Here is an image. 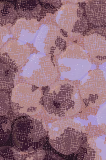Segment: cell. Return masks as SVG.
<instances>
[{"instance_id":"cell-1","label":"cell","mask_w":106,"mask_h":160,"mask_svg":"<svg viewBox=\"0 0 106 160\" xmlns=\"http://www.w3.org/2000/svg\"><path fill=\"white\" fill-rule=\"evenodd\" d=\"M11 135L13 143L16 148L23 152H30L45 143L46 132L38 119L24 117L14 122Z\"/></svg>"},{"instance_id":"cell-2","label":"cell","mask_w":106,"mask_h":160,"mask_svg":"<svg viewBox=\"0 0 106 160\" xmlns=\"http://www.w3.org/2000/svg\"><path fill=\"white\" fill-rule=\"evenodd\" d=\"M45 107L48 112L60 117L76 114L81 107V100L76 87L66 82L59 84L44 97Z\"/></svg>"},{"instance_id":"cell-3","label":"cell","mask_w":106,"mask_h":160,"mask_svg":"<svg viewBox=\"0 0 106 160\" xmlns=\"http://www.w3.org/2000/svg\"><path fill=\"white\" fill-rule=\"evenodd\" d=\"M81 96L85 103L98 106L106 102V72L95 70L88 75L80 86Z\"/></svg>"},{"instance_id":"cell-4","label":"cell","mask_w":106,"mask_h":160,"mask_svg":"<svg viewBox=\"0 0 106 160\" xmlns=\"http://www.w3.org/2000/svg\"><path fill=\"white\" fill-rule=\"evenodd\" d=\"M86 135L74 128L67 127L60 136L55 139L50 140L53 148L60 153L68 155L75 152L84 143Z\"/></svg>"},{"instance_id":"cell-5","label":"cell","mask_w":106,"mask_h":160,"mask_svg":"<svg viewBox=\"0 0 106 160\" xmlns=\"http://www.w3.org/2000/svg\"><path fill=\"white\" fill-rule=\"evenodd\" d=\"M87 34L84 39L86 50L98 60H106V28H96Z\"/></svg>"},{"instance_id":"cell-6","label":"cell","mask_w":106,"mask_h":160,"mask_svg":"<svg viewBox=\"0 0 106 160\" xmlns=\"http://www.w3.org/2000/svg\"><path fill=\"white\" fill-rule=\"evenodd\" d=\"M39 67L33 71L29 80L32 83L38 86L49 85L54 81L57 77V70L50 58L41 57L38 62Z\"/></svg>"},{"instance_id":"cell-7","label":"cell","mask_w":106,"mask_h":160,"mask_svg":"<svg viewBox=\"0 0 106 160\" xmlns=\"http://www.w3.org/2000/svg\"><path fill=\"white\" fill-rule=\"evenodd\" d=\"M84 14L83 10L79 6L65 4L58 10L56 21L62 29L67 32H71L78 20Z\"/></svg>"},{"instance_id":"cell-8","label":"cell","mask_w":106,"mask_h":160,"mask_svg":"<svg viewBox=\"0 0 106 160\" xmlns=\"http://www.w3.org/2000/svg\"><path fill=\"white\" fill-rule=\"evenodd\" d=\"M62 59V72L67 78L76 79L81 78L88 71L90 63L87 58L77 57H63Z\"/></svg>"},{"instance_id":"cell-9","label":"cell","mask_w":106,"mask_h":160,"mask_svg":"<svg viewBox=\"0 0 106 160\" xmlns=\"http://www.w3.org/2000/svg\"><path fill=\"white\" fill-rule=\"evenodd\" d=\"M85 14L95 28H106V0H88Z\"/></svg>"},{"instance_id":"cell-10","label":"cell","mask_w":106,"mask_h":160,"mask_svg":"<svg viewBox=\"0 0 106 160\" xmlns=\"http://www.w3.org/2000/svg\"><path fill=\"white\" fill-rule=\"evenodd\" d=\"M39 28V23L34 19L18 20L11 29L15 37L25 42H30L34 38Z\"/></svg>"},{"instance_id":"cell-11","label":"cell","mask_w":106,"mask_h":160,"mask_svg":"<svg viewBox=\"0 0 106 160\" xmlns=\"http://www.w3.org/2000/svg\"><path fill=\"white\" fill-rule=\"evenodd\" d=\"M3 51L15 62L17 66L23 64L30 55V49L26 44L12 42L6 45Z\"/></svg>"},{"instance_id":"cell-12","label":"cell","mask_w":106,"mask_h":160,"mask_svg":"<svg viewBox=\"0 0 106 160\" xmlns=\"http://www.w3.org/2000/svg\"><path fill=\"white\" fill-rule=\"evenodd\" d=\"M17 8L20 14L26 18L35 19L40 16L41 7L38 0H18Z\"/></svg>"},{"instance_id":"cell-13","label":"cell","mask_w":106,"mask_h":160,"mask_svg":"<svg viewBox=\"0 0 106 160\" xmlns=\"http://www.w3.org/2000/svg\"><path fill=\"white\" fill-rule=\"evenodd\" d=\"M1 89L8 90L13 86L16 71L1 61Z\"/></svg>"},{"instance_id":"cell-14","label":"cell","mask_w":106,"mask_h":160,"mask_svg":"<svg viewBox=\"0 0 106 160\" xmlns=\"http://www.w3.org/2000/svg\"><path fill=\"white\" fill-rule=\"evenodd\" d=\"M0 5L1 25H6L12 23L17 15L14 7L11 3L6 2H1Z\"/></svg>"},{"instance_id":"cell-15","label":"cell","mask_w":106,"mask_h":160,"mask_svg":"<svg viewBox=\"0 0 106 160\" xmlns=\"http://www.w3.org/2000/svg\"><path fill=\"white\" fill-rule=\"evenodd\" d=\"M12 125L10 120L1 116V144L7 143L12 134Z\"/></svg>"},{"instance_id":"cell-16","label":"cell","mask_w":106,"mask_h":160,"mask_svg":"<svg viewBox=\"0 0 106 160\" xmlns=\"http://www.w3.org/2000/svg\"><path fill=\"white\" fill-rule=\"evenodd\" d=\"M49 30L45 38V50L48 51L49 48L51 47V45L55 43L56 40L58 37V34L59 32V28L54 26H51L48 27Z\"/></svg>"},{"instance_id":"cell-17","label":"cell","mask_w":106,"mask_h":160,"mask_svg":"<svg viewBox=\"0 0 106 160\" xmlns=\"http://www.w3.org/2000/svg\"><path fill=\"white\" fill-rule=\"evenodd\" d=\"M48 27L45 26L41 29L36 40V47L39 51H43L45 48V40L48 32Z\"/></svg>"},{"instance_id":"cell-18","label":"cell","mask_w":106,"mask_h":160,"mask_svg":"<svg viewBox=\"0 0 106 160\" xmlns=\"http://www.w3.org/2000/svg\"><path fill=\"white\" fill-rule=\"evenodd\" d=\"M9 99L7 94L4 92H1V116L5 115L10 109Z\"/></svg>"},{"instance_id":"cell-19","label":"cell","mask_w":106,"mask_h":160,"mask_svg":"<svg viewBox=\"0 0 106 160\" xmlns=\"http://www.w3.org/2000/svg\"><path fill=\"white\" fill-rule=\"evenodd\" d=\"M1 61L13 69L16 72H17V68L18 66L16 65L15 62L11 59V57L7 53L4 52L1 55Z\"/></svg>"},{"instance_id":"cell-20","label":"cell","mask_w":106,"mask_h":160,"mask_svg":"<svg viewBox=\"0 0 106 160\" xmlns=\"http://www.w3.org/2000/svg\"><path fill=\"white\" fill-rule=\"evenodd\" d=\"M97 118L99 124L106 126V104L99 111Z\"/></svg>"},{"instance_id":"cell-21","label":"cell","mask_w":106,"mask_h":160,"mask_svg":"<svg viewBox=\"0 0 106 160\" xmlns=\"http://www.w3.org/2000/svg\"><path fill=\"white\" fill-rule=\"evenodd\" d=\"M46 7L57 8L61 5L63 0H40Z\"/></svg>"},{"instance_id":"cell-22","label":"cell","mask_w":106,"mask_h":160,"mask_svg":"<svg viewBox=\"0 0 106 160\" xmlns=\"http://www.w3.org/2000/svg\"><path fill=\"white\" fill-rule=\"evenodd\" d=\"M56 47L58 49L63 51H65L66 50V42L65 40L60 37H58L55 42Z\"/></svg>"},{"instance_id":"cell-23","label":"cell","mask_w":106,"mask_h":160,"mask_svg":"<svg viewBox=\"0 0 106 160\" xmlns=\"http://www.w3.org/2000/svg\"><path fill=\"white\" fill-rule=\"evenodd\" d=\"M8 34L7 29L1 26V46L3 44V41L4 37H6Z\"/></svg>"},{"instance_id":"cell-24","label":"cell","mask_w":106,"mask_h":160,"mask_svg":"<svg viewBox=\"0 0 106 160\" xmlns=\"http://www.w3.org/2000/svg\"><path fill=\"white\" fill-rule=\"evenodd\" d=\"M69 2L72 3H82L86 1V0H67Z\"/></svg>"},{"instance_id":"cell-25","label":"cell","mask_w":106,"mask_h":160,"mask_svg":"<svg viewBox=\"0 0 106 160\" xmlns=\"http://www.w3.org/2000/svg\"><path fill=\"white\" fill-rule=\"evenodd\" d=\"M60 32H61L63 37H67V32L66 30H63V29H60Z\"/></svg>"},{"instance_id":"cell-26","label":"cell","mask_w":106,"mask_h":160,"mask_svg":"<svg viewBox=\"0 0 106 160\" xmlns=\"http://www.w3.org/2000/svg\"><path fill=\"white\" fill-rule=\"evenodd\" d=\"M6 1H9V2H13V1H16V0H4Z\"/></svg>"}]
</instances>
